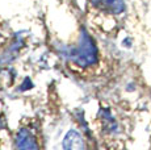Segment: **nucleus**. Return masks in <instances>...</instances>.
Wrapping results in <instances>:
<instances>
[{
    "mask_svg": "<svg viewBox=\"0 0 151 150\" xmlns=\"http://www.w3.org/2000/svg\"><path fill=\"white\" fill-rule=\"evenodd\" d=\"M93 4L112 13H121L125 9L122 0H93Z\"/></svg>",
    "mask_w": 151,
    "mask_h": 150,
    "instance_id": "nucleus-1",
    "label": "nucleus"
},
{
    "mask_svg": "<svg viewBox=\"0 0 151 150\" xmlns=\"http://www.w3.org/2000/svg\"><path fill=\"white\" fill-rule=\"evenodd\" d=\"M63 148L65 149H82V148H84L82 136L75 131H70L67 136L65 137V141H63Z\"/></svg>",
    "mask_w": 151,
    "mask_h": 150,
    "instance_id": "nucleus-2",
    "label": "nucleus"
}]
</instances>
